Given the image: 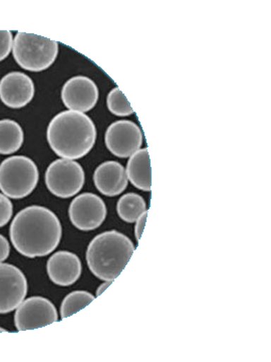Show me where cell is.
Returning <instances> with one entry per match:
<instances>
[{"label":"cell","mask_w":271,"mask_h":362,"mask_svg":"<svg viewBox=\"0 0 271 362\" xmlns=\"http://www.w3.org/2000/svg\"><path fill=\"white\" fill-rule=\"evenodd\" d=\"M94 183L97 189L106 197L120 195L128 187L126 169L116 161L104 162L95 170Z\"/></svg>","instance_id":"cell-14"},{"label":"cell","mask_w":271,"mask_h":362,"mask_svg":"<svg viewBox=\"0 0 271 362\" xmlns=\"http://www.w3.org/2000/svg\"><path fill=\"white\" fill-rule=\"evenodd\" d=\"M16 63L30 71L47 70L59 54V42L33 33H18L13 45Z\"/></svg>","instance_id":"cell-4"},{"label":"cell","mask_w":271,"mask_h":362,"mask_svg":"<svg viewBox=\"0 0 271 362\" xmlns=\"http://www.w3.org/2000/svg\"><path fill=\"white\" fill-rule=\"evenodd\" d=\"M135 246L132 240L116 230L100 233L88 247V266L90 272L104 282H114L128 265Z\"/></svg>","instance_id":"cell-3"},{"label":"cell","mask_w":271,"mask_h":362,"mask_svg":"<svg viewBox=\"0 0 271 362\" xmlns=\"http://www.w3.org/2000/svg\"><path fill=\"white\" fill-rule=\"evenodd\" d=\"M126 175L136 188L142 192H151L152 169L148 148L138 150L130 157Z\"/></svg>","instance_id":"cell-15"},{"label":"cell","mask_w":271,"mask_h":362,"mask_svg":"<svg viewBox=\"0 0 271 362\" xmlns=\"http://www.w3.org/2000/svg\"><path fill=\"white\" fill-rule=\"evenodd\" d=\"M61 100L71 111L89 112L99 100V89L96 83L85 76H76L64 85Z\"/></svg>","instance_id":"cell-11"},{"label":"cell","mask_w":271,"mask_h":362,"mask_svg":"<svg viewBox=\"0 0 271 362\" xmlns=\"http://www.w3.org/2000/svg\"><path fill=\"white\" fill-rule=\"evenodd\" d=\"M11 252V245L4 235H0V264L6 261Z\"/></svg>","instance_id":"cell-23"},{"label":"cell","mask_w":271,"mask_h":362,"mask_svg":"<svg viewBox=\"0 0 271 362\" xmlns=\"http://www.w3.org/2000/svg\"><path fill=\"white\" fill-rule=\"evenodd\" d=\"M13 206L11 199L0 194V228L6 226L13 216Z\"/></svg>","instance_id":"cell-20"},{"label":"cell","mask_w":271,"mask_h":362,"mask_svg":"<svg viewBox=\"0 0 271 362\" xmlns=\"http://www.w3.org/2000/svg\"><path fill=\"white\" fill-rule=\"evenodd\" d=\"M107 206L97 194L85 192L75 197L68 209L71 223L83 232L97 230L107 218Z\"/></svg>","instance_id":"cell-7"},{"label":"cell","mask_w":271,"mask_h":362,"mask_svg":"<svg viewBox=\"0 0 271 362\" xmlns=\"http://www.w3.org/2000/svg\"><path fill=\"white\" fill-rule=\"evenodd\" d=\"M13 33L9 30H0V62L4 61L13 49Z\"/></svg>","instance_id":"cell-21"},{"label":"cell","mask_w":271,"mask_h":362,"mask_svg":"<svg viewBox=\"0 0 271 362\" xmlns=\"http://www.w3.org/2000/svg\"><path fill=\"white\" fill-rule=\"evenodd\" d=\"M28 294V281L18 267L0 264V314L16 310Z\"/></svg>","instance_id":"cell-10"},{"label":"cell","mask_w":271,"mask_h":362,"mask_svg":"<svg viewBox=\"0 0 271 362\" xmlns=\"http://www.w3.org/2000/svg\"><path fill=\"white\" fill-rule=\"evenodd\" d=\"M32 78L21 71H11L0 80V100L11 109H20L35 97Z\"/></svg>","instance_id":"cell-12"},{"label":"cell","mask_w":271,"mask_h":362,"mask_svg":"<svg viewBox=\"0 0 271 362\" xmlns=\"http://www.w3.org/2000/svg\"><path fill=\"white\" fill-rule=\"evenodd\" d=\"M85 185V171L80 163L68 159L52 162L45 173V185L59 199H70Z\"/></svg>","instance_id":"cell-6"},{"label":"cell","mask_w":271,"mask_h":362,"mask_svg":"<svg viewBox=\"0 0 271 362\" xmlns=\"http://www.w3.org/2000/svg\"><path fill=\"white\" fill-rule=\"evenodd\" d=\"M104 143L112 154L119 158H128L141 148L142 131L132 121H116L107 129Z\"/></svg>","instance_id":"cell-9"},{"label":"cell","mask_w":271,"mask_h":362,"mask_svg":"<svg viewBox=\"0 0 271 362\" xmlns=\"http://www.w3.org/2000/svg\"><path fill=\"white\" fill-rule=\"evenodd\" d=\"M107 105H108L109 111L116 116L126 117L134 113V109L119 88H115L109 93Z\"/></svg>","instance_id":"cell-19"},{"label":"cell","mask_w":271,"mask_h":362,"mask_svg":"<svg viewBox=\"0 0 271 362\" xmlns=\"http://www.w3.org/2000/svg\"><path fill=\"white\" fill-rule=\"evenodd\" d=\"M95 300L94 295L87 291H73L64 299L61 306V318H68L82 310Z\"/></svg>","instance_id":"cell-18"},{"label":"cell","mask_w":271,"mask_h":362,"mask_svg":"<svg viewBox=\"0 0 271 362\" xmlns=\"http://www.w3.org/2000/svg\"><path fill=\"white\" fill-rule=\"evenodd\" d=\"M56 307L44 297H30L16 308L14 324L18 331L37 329L58 322Z\"/></svg>","instance_id":"cell-8"},{"label":"cell","mask_w":271,"mask_h":362,"mask_svg":"<svg viewBox=\"0 0 271 362\" xmlns=\"http://www.w3.org/2000/svg\"><path fill=\"white\" fill-rule=\"evenodd\" d=\"M146 211V202L141 195L134 192L123 195L116 204L118 216L128 223H135Z\"/></svg>","instance_id":"cell-17"},{"label":"cell","mask_w":271,"mask_h":362,"mask_svg":"<svg viewBox=\"0 0 271 362\" xmlns=\"http://www.w3.org/2000/svg\"><path fill=\"white\" fill-rule=\"evenodd\" d=\"M6 329H4V328L0 327V332H6Z\"/></svg>","instance_id":"cell-25"},{"label":"cell","mask_w":271,"mask_h":362,"mask_svg":"<svg viewBox=\"0 0 271 362\" xmlns=\"http://www.w3.org/2000/svg\"><path fill=\"white\" fill-rule=\"evenodd\" d=\"M37 164L26 156H11L0 164V190L11 199L28 197L39 182Z\"/></svg>","instance_id":"cell-5"},{"label":"cell","mask_w":271,"mask_h":362,"mask_svg":"<svg viewBox=\"0 0 271 362\" xmlns=\"http://www.w3.org/2000/svg\"><path fill=\"white\" fill-rule=\"evenodd\" d=\"M47 138L56 156L75 160L83 158L92 149L97 140V128L85 114L64 111L52 118Z\"/></svg>","instance_id":"cell-2"},{"label":"cell","mask_w":271,"mask_h":362,"mask_svg":"<svg viewBox=\"0 0 271 362\" xmlns=\"http://www.w3.org/2000/svg\"><path fill=\"white\" fill-rule=\"evenodd\" d=\"M147 216H148V211H145L144 214L136 221L135 226V235L136 239L139 242L141 239L143 232H144L145 225H146Z\"/></svg>","instance_id":"cell-22"},{"label":"cell","mask_w":271,"mask_h":362,"mask_svg":"<svg viewBox=\"0 0 271 362\" xmlns=\"http://www.w3.org/2000/svg\"><path fill=\"white\" fill-rule=\"evenodd\" d=\"M9 233L16 251L26 258H37L47 256L58 247L63 230L51 209L32 206L16 214Z\"/></svg>","instance_id":"cell-1"},{"label":"cell","mask_w":271,"mask_h":362,"mask_svg":"<svg viewBox=\"0 0 271 362\" xmlns=\"http://www.w3.org/2000/svg\"><path fill=\"white\" fill-rule=\"evenodd\" d=\"M111 284L112 282H106L104 283V284L100 286L99 289L97 290V297L100 296V295H102V293H103L104 290H106L107 288H108Z\"/></svg>","instance_id":"cell-24"},{"label":"cell","mask_w":271,"mask_h":362,"mask_svg":"<svg viewBox=\"0 0 271 362\" xmlns=\"http://www.w3.org/2000/svg\"><path fill=\"white\" fill-rule=\"evenodd\" d=\"M25 133L18 122L9 119L0 120V154L8 156L23 146Z\"/></svg>","instance_id":"cell-16"},{"label":"cell","mask_w":271,"mask_h":362,"mask_svg":"<svg viewBox=\"0 0 271 362\" xmlns=\"http://www.w3.org/2000/svg\"><path fill=\"white\" fill-rule=\"evenodd\" d=\"M47 271L52 283L61 287H68L80 278L82 263L73 252L59 251L47 261Z\"/></svg>","instance_id":"cell-13"}]
</instances>
